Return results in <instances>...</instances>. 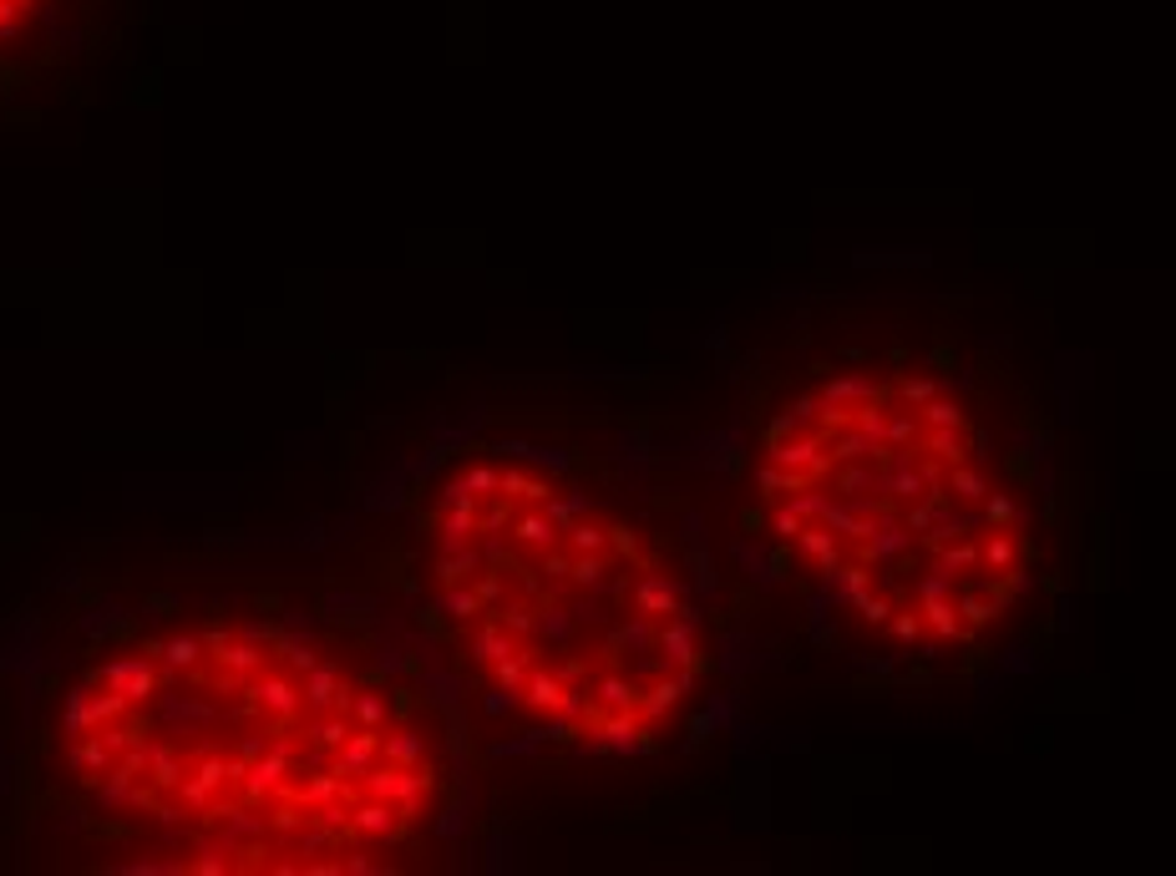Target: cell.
I'll return each mask as SVG.
<instances>
[{
    "mask_svg": "<svg viewBox=\"0 0 1176 876\" xmlns=\"http://www.w3.org/2000/svg\"><path fill=\"white\" fill-rule=\"evenodd\" d=\"M56 0H0V61L15 52H26L36 31L46 26Z\"/></svg>",
    "mask_w": 1176,
    "mask_h": 876,
    "instance_id": "4",
    "label": "cell"
},
{
    "mask_svg": "<svg viewBox=\"0 0 1176 876\" xmlns=\"http://www.w3.org/2000/svg\"><path fill=\"white\" fill-rule=\"evenodd\" d=\"M751 523L776 568L898 659L989 643L1034 577V527L953 380L847 366L755 436Z\"/></svg>",
    "mask_w": 1176,
    "mask_h": 876,
    "instance_id": "3",
    "label": "cell"
},
{
    "mask_svg": "<svg viewBox=\"0 0 1176 876\" xmlns=\"http://www.w3.org/2000/svg\"><path fill=\"white\" fill-rule=\"evenodd\" d=\"M422 588L477 689L538 740L654 750L710 674L664 537L523 451H477L422 512Z\"/></svg>",
    "mask_w": 1176,
    "mask_h": 876,
    "instance_id": "2",
    "label": "cell"
},
{
    "mask_svg": "<svg viewBox=\"0 0 1176 876\" xmlns=\"http://www.w3.org/2000/svg\"><path fill=\"white\" fill-rule=\"evenodd\" d=\"M92 816L203 872H381L447 800L416 694L284 618H178L107 643L56 705Z\"/></svg>",
    "mask_w": 1176,
    "mask_h": 876,
    "instance_id": "1",
    "label": "cell"
}]
</instances>
